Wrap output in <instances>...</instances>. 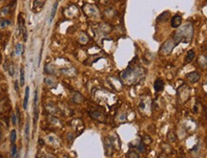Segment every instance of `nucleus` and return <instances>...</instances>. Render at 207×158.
<instances>
[{"mask_svg": "<svg viewBox=\"0 0 207 158\" xmlns=\"http://www.w3.org/2000/svg\"><path fill=\"white\" fill-rule=\"evenodd\" d=\"M175 45L176 44L173 42V40H168V41H166L161 47H160V53H161L162 55H167V54L171 53Z\"/></svg>", "mask_w": 207, "mask_h": 158, "instance_id": "nucleus-1", "label": "nucleus"}, {"mask_svg": "<svg viewBox=\"0 0 207 158\" xmlns=\"http://www.w3.org/2000/svg\"><path fill=\"white\" fill-rule=\"evenodd\" d=\"M103 145H104V151H105L106 156H111L113 154V148H114L111 140L108 137H105L104 141H103Z\"/></svg>", "mask_w": 207, "mask_h": 158, "instance_id": "nucleus-2", "label": "nucleus"}, {"mask_svg": "<svg viewBox=\"0 0 207 158\" xmlns=\"http://www.w3.org/2000/svg\"><path fill=\"white\" fill-rule=\"evenodd\" d=\"M18 28H19V31L22 34L24 40H27V29H26V26H25V20H24V18H23L21 13L18 16Z\"/></svg>", "mask_w": 207, "mask_h": 158, "instance_id": "nucleus-3", "label": "nucleus"}, {"mask_svg": "<svg viewBox=\"0 0 207 158\" xmlns=\"http://www.w3.org/2000/svg\"><path fill=\"white\" fill-rule=\"evenodd\" d=\"M89 114H90V116L92 117V118L100 122V123H103V122H105V120H106V117H105V115L102 113V112H100L98 110H92V111L89 112Z\"/></svg>", "mask_w": 207, "mask_h": 158, "instance_id": "nucleus-4", "label": "nucleus"}, {"mask_svg": "<svg viewBox=\"0 0 207 158\" xmlns=\"http://www.w3.org/2000/svg\"><path fill=\"white\" fill-rule=\"evenodd\" d=\"M186 78L190 83H197L200 80V74L199 73V72H196V71L190 72L189 74H187Z\"/></svg>", "mask_w": 207, "mask_h": 158, "instance_id": "nucleus-5", "label": "nucleus"}, {"mask_svg": "<svg viewBox=\"0 0 207 158\" xmlns=\"http://www.w3.org/2000/svg\"><path fill=\"white\" fill-rule=\"evenodd\" d=\"M46 0H35L34 2V7H33V11L34 13H38L40 12V10L42 9V7L44 6Z\"/></svg>", "mask_w": 207, "mask_h": 158, "instance_id": "nucleus-6", "label": "nucleus"}, {"mask_svg": "<svg viewBox=\"0 0 207 158\" xmlns=\"http://www.w3.org/2000/svg\"><path fill=\"white\" fill-rule=\"evenodd\" d=\"M154 87H155V90L157 92H160L162 91L163 88H164V82L163 80L161 79H157L155 80V83H154Z\"/></svg>", "mask_w": 207, "mask_h": 158, "instance_id": "nucleus-7", "label": "nucleus"}, {"mask_svg": "<svg viewBox=\"0 0 207 158\" xmlns=\"http://www.w3.org/2000/svg\"><path fill=\"white\" fill-rule=\"evenodd\" d=\"M181 16H179V15H176V16H174L172 17V21H171V25L172 27H174V28H178V27L181 26Z\"/></svg>", "mask_w": 207, "mask_h": 158, "instance_id": "nucleus-8", "label": "nucleus"}, {"mask_svg": "<svg viewBox=\"0 0 207 158\" xmlns=\"http://www.w3.org/2000/svg\"><path fill=\"white\" fill-rule=\"evenodd\" d=\"M29 95H30V88L27 86L25 89L24 101H23V107H24V109H27V106H28V101H29Z\"/></svg>", "mask_w": 207, "mask_h": 158, "instance_id": "nucleus-9", "label": "nucleus"}, {"mask_svg": "<svg viewBox=\"0 0 207 158\" xmlns=\"http://www.w3.org/2000/svg\"><path fill=\"white\" fill-rule=\"evenodd\" d=\"M73 101L75 103H81L84 101V97L79 93H76L73 97Z\"/></svg>", "mask_w": 207, "mask_h": 158, "instance_id": "nucleus-10", "label": "nucleus"}, {"mask_svg": "<svg viewBox=\"0 0 207 158\" xmlns=\"http://www.w3.org/2000/svg\"><path fill=\"white\" fill-rule=\"evenodd\" d=\"M195 58V51L194 50H189L187 52V55H186V58H185V61L187 63L191 62L193 60H194Z\"/></svg>", "mask_w": 207, "mask_h": 158, "instance_id": "nucleus-11", "label": "nucleus"}, {"mask_svg": "<svg viewBox=\"0 0 207 158\" xmlns=\"http://www.w3.org/2000/svg\"><path fill=\"white\" fill-rule=\"evenodd\" d=\"M167 140L169 142H176L177 141V135L174 131H170L167 133Z\"/></svg>", "mask_w": 207, "mask_h": 158, "instance_id": "nucleus-12", "label": "nucleus"}, {"mask_svg": "<svg viewBox=\"0 0 207 158\" xmlns=\"http://www.w3.org/2000/svg\"><path fill=\"white\" fill-rule=\"evenodd\" d=\"M57 6H58V2L57 1L56 3H54V5L53 7V10H52V13H51V17H50V22H52L54 16H56V13H57Z\"/></svg>", "mask_w": 207, "mask_h": 158, "instance_id": "nucleus-13", "label": "nucleus"}, {"mask_svg": "<svg viewBox=\"0 0 207 158\" xmlns=\"http://www.w3.org/2000/svg\"><path fill=\"white\" fill-rule=\"evenodd\" d=\"M24 83H25V73H24V69H23V67H21V69H20V85L23 86Z\"/></svg>", "mask_w": 207, "mask_h": 158, "instance_id": "nucleus-14", "label": "nucleus"}, {"mask_svg": "<svg viewBox=\"0 0 207 158\" xmlns=\"http://www.w3.org/2000/svg\"><path fill=\"white\" fill-rule=\"evenodd\" d=\"M128 158H139V154L135 151H130L127 153Z\"/></svg>", "mask_w": 207, "mask_h": 158, "instance_id": "nucleus-15", "label": "nucleus"}, {"mask_svg": "<svg viewBox=\"0 0 207 158\" xmlns=\"http://www.w3.org/2000/svg\"><path fill=\"white\" fill-rule=\"evenodd\" d=\"M137 150H139L140 152H145V151H146V146H145V143L143 142V141H141L140 143H139V145L137 147Z\"/></svg>", "mask_w": 207, "mask_h": 158, "instance_id": "nucleus-16", "label": "nucleus"}, {"mask_svg": "<svg viewBox=\"0 0 207 158\" xmlns=\"http://www.w3.org/2000/svg\"><path fill=\"white\" fill-rule=\"evenodd\" d=\"M22 52H23V45L20 43H17L15 46V54L16 55H20Z\"/></svg>", "mask_w": 207, "mask_h": 158, "instance_id": "nucleus-17", "label": "nucleus"}, {"mask_svg": "<svg viewBox=\"0 0 207 158\" xmlns=\"http://www.w3.org/2000/svg\"><path fill=\"white\" fill-rule=\"evenodd\" d=\"M10 138H11V142L12 144H15V141H16V131L15 129L12 130V132H11V135H10Z\"/></svg>", "mask_w": 207, "mask_h": 158, "instance_id": "nucleus-18", "label": "nucleus"}, {"mask_svg": "<svg viewBox=\"0 0 207 158\" xmlns=\"http://www.w3.org/2000/svg\"><path fill=\"white\" fill-rule=\"evenodd\" d=\"M10 24H11V22L7 19H3L0 21V27H1V28H4V27H6L7 25H10Z\"/></svg>", "mask_w": 207, "mask_h": 158, "instance_id": "nucleus-19", "label": "nucleus"}, {"mask_svg": "<svg viewBox=\"0 0 207 158\" xmlns=\"http://www.w3.org/2000/svg\"><path fill=\"white\" fill-rule=\"evenodd\" d=\"M25 135H26L27 139H28V138H29V135H30V124H29V122H27V124H26V128H25Z\"/></svg>", "mask_w": 207, "mask_h": 158, "instance_id": "nucleus-20", "label": "nucleus"}, {"mask_svg": "<svg viewBox=\"0 0 207 158\" xmlns=\"http://www.w3.org/2000/svg\"><path fill=\"white\" fill-rule=\"evenodd\" d=\"M9 74H10L11 76L15 75V67H13L12 63H11V64L9 65Z\"/></svg>", "mask_w": 207, "mask_h": 158, "instance_id": "nucleus-21", "label": "nucleus"}, {"mask_svg": "<svg viewBox=\"0 0 207 158\" xmlns=\"http://www.w3.org/2000/svg\"><path fill=\"white\" fill-rule=\"evenodd\" d=\"M16 152H17V148L15 144H12V157H15L16 155Z\"/></svg>", "mask_w": 207, "mask_h": 158, "instance_id": "nucleus-22", "label": "nucleus"}, {"mask_svg": "<svg viewBox=\"0 0 207 158\" xmlns=\"http://www.w3.org/2000/svg\"><path fill=\"white\" fill-rule=\"evenodd\" d=\"M48 140H49V142L51 144H54V143H56V141H57V138H56V136H54V135H49V136H48Z\"/></svg>", "mask_w": 207, "mask_h": 158, "instance_id": "nucleus-23", "label": "nucleus"}, {"mask_svg": "<svg viewBox=\"0 0 207 158\" xmlns=\"http://www.w3.org/2000/svg\"><path fill=\"white\" fill-rule=\"evenodd\" d=\"M45 83L47 85H49V86H52V84H54V80H52V79H46Z\"/></svg>", "mask_w": 207, "mask_h": 158, "instance_id": "nucleus-24", "label": "nucleus"}, {"mask_svg": "<svg viewBox=\"0 0 207 158\" xmlns=\"http://www.w3.org/2000/svg\"><path fill=\"white\" fill-rule=\"evenodd\" d=\"M12 124L15 126V125H16V117H15V114L12 115Z\"/></svg>", "mask_w": 207, "mask_h": 158, "instance_id": "nucleus-25", "label": "nucleus"}, {"mask_svg": "<svg viewBox=\"0 0 207 158\" xmlns=\"http://www.w3.org/2000/svg\"><path fill=\"white\" fill-rule=\"evenodd\" d=\"M159 158H168V157H167V155L165 154L164 152H162V153H160V154H159Z\"/></svg>", "mask_w": 207, "mask_h": 158, "instance_id": "nucleus-26", "label": "nucleus"}, {"mask_svg": "<svg viewBox=\"0 0 207 158\" xmlns=\"http://www.w3.org/2000/svg\"><path fill=\"white\" fill-rule=\"evenodd\" d=\"M15 89L18 90V85H17V82H15Z\"/></svg>", "mask_w": 207, "mask_h": 158, "instance_id": "nucleus-27", "label": "nucleus"}, {"mask_svg": "<svg viewBox=\"0 0 207 158\" xmlns=\"http://www.w3.org/2000/svg\"><path fill=\"white\" fill-rule=\"evenodd\" d=\"M1 137H2V134H1V132H0V139H1Z\"/></svg>", "mask_w": 207, "mask_h": 158, "instance_id": "nucleus-28", "label": "nucleus"}]
</instances>
